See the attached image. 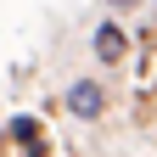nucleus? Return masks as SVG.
I'll return each instance as SVG.
<instances>
[{
  "instance_id": "obj_1",
  "label": "nucleus",
  "mask_w": 157,
  "mask_h": 157,
  "mask_svg": "<svg viewBox=\"0 0 157 157\" xmlns=\"http://www.w3.org/2000/svg\"><path fill=\"white\" fill-rule=\"evenodd\" d=\"M124 28H118V23H101V28H95V56H101V62H124Z\"/></svg>"
},
{
  "instance_id": "obj_2",
  "label": "nucleus",
  "mask_w": 157,
  "mask_h": 157,
  "mask_svg": "<svg viewBox=\"0 0 157 157\" xmlns=\"http://www.w3.org/2000/svg\"><path fill=\"white\" fill-rule=\"evenodd\" d=\"M67 107L78 118H95V112H101V90H95V84H73L67 90Z\"/></svg>"
},
{
  "instance_id": "obj_3",
  "label": "nucleus",
  "mask_w": 157,
  "mask_h": 157,
  "mask_svg": "<svg viewBox=\"0 0 157 157\" xmlns=\"http://www.w3.org/2000/svg\"><path fill=\"white\" fill-rule=\"evenodd\" d=\"M11 135L23 140L28 157H39V124H34V118H11Z\"/></svg>"
},
{
  "instance_id": "obj_4",
  "label": "nucleus",
  "mask_w": 157,
  "mask_h": 157,
  "mask_svg": "<svg viewBox=\"0 0 157 157\" xmlns=\"http://www.w3.org/2000/svg\"><path fill=\"white\" fill-rule=\"evenodd\" d=\"M118 6H129V0H118Z\"/></svg>"
}]
</instances>
